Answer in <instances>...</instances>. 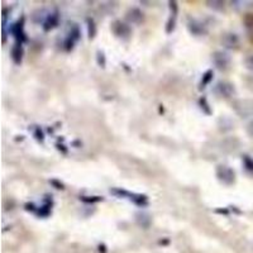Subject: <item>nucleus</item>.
Returning a JSON list of instances; mask_svg holds the SVG:
<instances>
[{
  "mask_svg": "<svg viewBox=\"0 0 253 253\" xmlns=\"http://www.w3.org/2000/svg\"><path fill=\"white\" fill-rule=\"evenodd\" d=\"M110 193H112L113 195L118 196V198L128 199V200L133 202L135 205H138V207H146V205L148 204L147 196L142 195V194L129 193V191H126V190L123 189H112L110 190Z\"/></svg>",
  "mask_w": 253,
  "mask_h": 253,
  "instance_id": "1",
  "label": "nucleus"
},
{
  "mask_svg": "<svg viewBox=\"0 0 253 253\" xmlns=\"http://www.w3.org/2000/svg\"><path fill=\"white\" fill-rule=\"evenodd\" d=\"M214 66L219 70V71H227L230 66V56L228 55L225 51H215L213 53Z\"/></svg>",
  "mask_w": 253,
  "mask_h": 253,
  "instance_id": "2",
  "label": "nucleus"
},
{
  "mask_svg": "<svg viewBox=\"0 0 253 253\" xmlns=\"http://www.w3.org/2000/svg\"><path fill=\"white\" fill-rule=\"evenodd\" d=\"M215 173L219 181L223 182L224 185H232L236 181V173H234V171L228 166L220 165V166L216 167Z\"/></svg>",
  "mask_w": 253,
  "mask_h": 253,
  "instance_id": "3",
  "label": "nucleus"
},
{
  "mask_svg": "<svg viewBox=\"0 0 253 253\" xmlns=\"http://www.w3.org/2000/svg\"><path fill=\"white\" fill-rule=\"evenodd\" d=\"M214 91H215V94L219 95L220 98L229 99L236 94V87H234L233 84L228 83V81H219L215 85Z\"/></svg>",
  "mask_w": 253,
  "mask_h": 253,
  "instance_id": "4",
  "label": "nucleus"
},
{
  "mask_svg": "<svg viewBox=\"0 0 253 253\" xmlns=\"http://www.w3.org/2000/svg\"><path fill=\"white\" fill-rule=\"evenodd\" d=\"M112 32L119 38H128L132 33V29L129 28L128 24L123 23L122 20H115L112 23Z\"/></svg>",
  "mask_w": 253,
  "mask_h": 253,
  "instance_id": "5",
  "label": "nucleus"
},
{
  "mask_svg": "<svg viewBox=\"0 0 253 253\" xmlns=\"http://www.w3.org/2000/svg\"><path fill=\"white\" fill-rule=\"evenodd\" d=\"M234 110L241 117H248L253 114V103L251 100H238L234 103Z\"/></svg>",
  "mask_w": 253,
  "mask_h": 253,
  "instance_id": "6",
  "label": "nucleus"
},
{
  "mask_svg": "<svg viewBox=\"0 0 253 253\" xmlns=\"http://www.w3.org/2000/svg\"><path fill=\"white\" fill-rule=\"evenodd\" d=\"M23 22L24 19L22 20V22H17L15 24H13L12 27H10V32H12V35L14 36L15 40H17V43H20L23 44V42H26L27 41V37H26V33H24V29H23Z\"/></svg>",
  "mask_w": 253,
  "mask_h": 253,
  "instance_id": "7",
  "label": "nucleus"
},
{
  "mask_svg": "<svg viewBox=\"0 0 253 253\" xmlns=\"http://www.w3.org/2000/svg\"><path fill=\"white\" fill-rule=\"evenodd\" d=\"M79 38H80V29L76 26L72 27L69 36L65 40V48H66V51H71L74 48V46H75V43L79 41Z\"/></svg>",
  "mask_w": 253,
  "mask_h": 253,
  "instance_id": "8",
  "label": "nucleus"
},
{
  "mask_svg": "<svg viewBox=\"0 0 253 253\" xmlns=\"http://www.w3.org/2000/svg\"><path fill=\"white\" fill-rule=\"evenodd\" d=\"M221 43L225 48L229 49H236L239 46V38L236 33H225L223 37H221Z\"/></svg>",
  "mask_w": 253,
  "mask_h": 253,
  "instance_id": "9",
  "label": "nucleus"
},
{
  "mask_svg": "<svg viewBox=\"0 0 253 253\" xmlns=\"http://www.w3.org/2000/svg\"><path fill=\"white\" fill-rule=\"evenodd\" d=\"M126 20H128V22L132 24H141L142 22L144 20L143 13H142L141 10L137 8L129 9V10L126 12Z\"/></svg>",
  "mask_w": 253,
  "mask_h": 253,
  "instance_id": "10",
  "label": "nucleus"
},
{
  "mask_svg": "<svg viewBox=\"0 0 253 253\" xmlns=\"http://www.w3.org/2000/svg\"><path fill=\"white\" fill-rule=\"evenodd\" d=\"M187 28L195 36H203L207 33V28H205L204 24L196 19H190V22L187 23Z\"/></svg>",
  "mask_w": 253,
  "mask_h": 253,
  "instance_id": "11",
  "label": "nucleus"
},
{
  "mask_svg": "<svg viewBox=\"0 0 253 253\" xmlns=\"http://www.w3.org/2000/svg\"><path fill=\"white\" fill-rule=\"evenodd\" d=\"M170 9H171V17L167 22L166 26V32L167 33H171V32L175 29V24H176V18H177V3L176 1H170Z\"/></svg>",
  "mask_w": 253,
  "mask_h": 253,
  "instance_id": "12",
  "label": "nucleus"
},
{
  "mask_svg": "<svg viewBox=\"0 0 253 253\" xmlns=\"http://www.w3.org/2000/svg\"><path fill=\"white\" fill-rule=\"evenodd\" d=\"M58 24V13H52V14L47 15L46 20L43 22V29L46 32L51 31V29L55 28Z\"/></svg>",
  "mask_w": 253,
  "mask_h": 253,
  "instance_id": "13",
  "label": "nucleus"
},
{
  "mask_svg": "<svg viewBox=\"0 0 253 253\" xmlns=\"http://www.w3.org/2000/svg\"><path fill=\"white\" fill-rule=\"evenodd\" d=\"M12 58L17 65L22 63V58H23V47L20 43H15L14 47L12 48Z\"/></svg>",
  "mask_w": 253,
  "mask_h": 253,
  "instance_id": "14",
  "label": "nucleus"
},
{
  "mask_svg": "<svg viewBox=\"0 0 253 253\" xmlns=\"http://www.w3.org/2000/svg\"><path fill=\"white\" fill-rule=\"evenodd\" d=\"M135 220L142 228H148L151 225V218L146 213H138L135 215Z\"/></svg>",
  "mask_w": 253,
  "mask_h": 253,
  "instance_id": "15",
  "label": "nucleus"
},
{
  "mask_svg": "<svg viewBox=\"0 0 253 253\" xmlns=\"http://www.w3.org/2000/svg\"><path fill=\"white\" fill-rule=\"evenodd\" d=\"M245 24L246 28H247L248 38H250V41L253 43V14H248L245 18Z\"/></svg>",
  "mask_w": 253,
  "mask_h": 253,
  "instance_id": "16",
  "label": "nucleus"
},
{
  "mask_svg": "<svg viewBox=\"0 0 253 253\" xmlns=\"http://www.w3.org/2000/svg\"><path fill=\"white\" fill-rule=\"evenodd\" d=\"M211 80H213V71H211V70H208L204 75H203V79L202 81H200V86H199V89L200 90L205 89Z\"/></svg>",
  "mask_w": 253,
  "mask_h": 253,
  "instance_id": "17",
  "label": "nucleus"
},
{
  "mask_svg": "<svg viewBox=\"0 0 253 253\" xmlns=\"http://www.w3.org/2000/svg\"><path fill=\"white\" fill-rule=\"evenodd\" d=\"M86 22H87V35H89L90 40H92V38L95 37V35H96V26H95L94 19H91V18H87Z\"/></svg>",
  "mask_w": 253,
  "mask_h": 253,
  "instance_id": "18",
  "label": "nucleus"
},
{
  "mask_svg": "<svg viewBox=\"0 0 253 253\" xmlns=\"http://www.w3.org/2000/svg\"><path fill=\"white\" fill-rule=\"evenodd\" d=\"M207 5L209 6L210 9H214V10H224L225 8V3L224 1H207Z\"/></svg>",
  "mask_w": 253,
  "mask_h": 253,
  "instance_id": "19",
  "label": "nucleus"
},
{
  "mask_svg": "<svg viewBox=\"0 0 253 253\" xmlns=\"http://www.w3.org/2000/svg\"><path fill=\"white\" fill-rule=\"evenodd\" d=\"M199 104H200V107H202L203 112H204L205 114H208V115L211 114V109L209 108V104H208L207 99L202 98V99H200V101H199Z\"/></svg>",
  "mask_w": 253,
  "mask_h": 253,
  "instance_id": "20",
  "label": "nucleus"
},
{
  "mask_svg": "<svg viewBox=\"0 0 253 253\" xmlns=\"http://www.w3.org/2000/svg\"><path fill=\"white\" fill-rule=\"evenodd\" d=\"M243 164H245V167L248 171L253 172V160L250 156H243Z\"/></svg>",
  "mask_w": 253,
  "mask_h": 253,
  "instance_id": "21",
  "label": "nucleus"
},
{
  "mask_svg": "<svg viewBox=\"0 0 253 253\" xmlns=\"http://www.w3.org/2000/svg\"><path fill=\"white\" fill-rule=\"evenodd\" d=\"M245 66L248 71L253 72V55L247 56V57L245 58Z\"/></svg>",
  "mask_w": 253,
  "mask_h": 253,
  "instance_id": "22",
  "label": "nucleus"
},
{
  "mask_svg": "<svg viewBox=\"0 0 253 253\" xmlns=\"http://www.w3.org/2000/svg\"><path fill=\"white\" fill-rule=\"evenodd\" d=\"M96 55H98V56H96V60H98L99 66L105 67V63H107V61H105V55H104V52L99 51Z\"/></svg>",
  "mask_w": 253,
  "mask_h": 253,
  "instance_id": "23",
  "label": "nucleus"
},
{
  "mask_svg": "<svg viewBox=\"0 0 253 253\" xmlns=\"http://www.w3.org/2000/svg\"><path fill=\"white\" fill-rule=\"evenodd\" d=\"M246 132H247V134L250 135L251 138H253V121H251L250 123L247 124V126H246Z\"/></svg>",
  "mask_w": 253,
  "mask_h": 253,
  "instance_id": "24",
  "label": "nucleus"
},
{
  "mask_svg": "<svg viewBox=\"0 0 253 253\" xmlns=\"http://www.w3.org/2000/svg\"><path fill=\"white\" fill-rule=\"evenodd\" d=\"M35 135H36V138L38 139V141H41V142H43V133H42V130L40 129V128H37V129H36V132H35Z\"/></svg>",
  "mask_w": 253,
  "mask_h": 253,
  "instance_id": "25",
  "label": "nucleus"
},
{
  "mask_svg": "<svg viewBox=\"0 0 253 253\" xmlns=\"http://www.w3.org/2000/svg\"><path fill=\"white\" fill-rule=\"evenodd\" d=\"M84 202H86V203H94V202H100L101 198H96V199H86V198H83Z\"/></svg>",
  "mask_w": 253,
  "mask_h": 253,
  "instance_id": "26",
  "label": "nucleus"
}]
</instances>
